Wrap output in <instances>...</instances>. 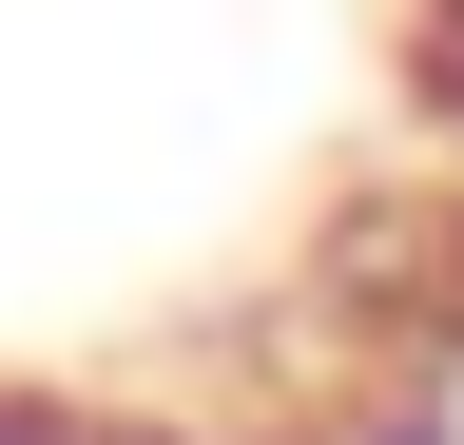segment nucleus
Instances as JSON below:
<instances>
[{
  "instance_id": "nucleus-1",
  "label": "nucleus",
  "mask_w": 464,
  "mask_h": 445,
  "mask_svg": "<svg viewBox=\"0 0 464 445\" xmlns=\"http://www.w3.org/2000/svg\"><path fill=\"white\" fill-rule=\"evenodd\" d=\"M0 445H213V426H155V407H78V387H0Z\"/></svg>"
},
{
  "instance_id": "nucleus-2",
  "label": "nucleus",
  "mask_w": 464,
  "mask_h": 445,
  "mask_svg": "<svg viewBox=\"0 0 464 445\" xmlns=\"http://www.w3.org/2000/svg\"><path fill=\"white\" fill-rule=\"evenodd\" d=\"M426 97L464 117V0H426Z\"/></svg>"
}]
</instances>
